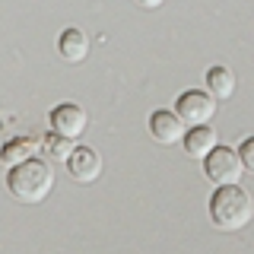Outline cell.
Segmentation results:
<instances>
[{
	"label": "cell",
	"mask_w": 254,
	"mask_h": 254,
	"mask_svg": "<svg viewBox=\"0 0 254 254\" xmlns=\"http://www.w3.org/2000/svg\"><path fill=\"white\" fill-rule=\"evenodd\" d=\"M238 153H242V162H245V172H251L254 175V137H248L238 146Z\"/></svg>",
	"instance_id": "cell-13"
},
{
	"label": "cell",
	"mask_w": 254,
	"mask_h": 254,
	"mask_svg": "<svg viewBox=\"0 0 254 254\" xmlns=\"http://www.w3.org/2000/svg\"><path fill=\"white\" fill-rule=\"evenodd\" d=\"M67 172L73 175L79 185H92L102 175V156L92 146H73V153L67 156Z\"/></svg>",
	"instance_id": "cell-7"
},
{
	"label": "cell",
	"mask_w": 254,
	"mask_h": 254,
	"mask_svg": "<svg viewBox=\"0 0 254 254\" xmlns=\"http://www.w3.org/2000/svg\"><path fill=\"white\" fill-rule=\"evenodd\" d=\"M137 3H140V6H146V10H156V6H162L165 0H137Z\"/></svg>",
	"instance_id": "cell-14"
},
{
	"label": "cell",
	"mask_w": 254,
	"mask_h": 254,
	"mask_svg": "<svg viewBox=\"0 0 254 254\" xmlns=\"http://www.w3.org/2000/svg\"><path fill=\"white\" fill-rule=\"evenodd\" d=\"M58 51H61V58L67 61V64H79V61H86V54H89V38H86L83 29H73V26H70V29L61 32Z\"/></svg>",
	"instance_id": "cell-8"
},
{
	"label": "cell",
	"mask_w": 254,
	"mask_h": 254,
	"mask_svg": "<svg viewBox=\"0 0 254 254\" xmlns=\"http://www.w3.org/2000/svg\"><path fill=\"white\" fill-rule=\"evenodd\" d=\"M42 153L48 159H54V162H67V156L73 153V140L64 137V133H58V130H51V133L42 137Z\"/></svg>",
	"instance_id": "cell-11"
},
{
	"label": "cell",
	"mask_w": 254,
	"mask_h": 254,
	"mask_svg": "<svg viewBox=\"0 0 254 254\" xmlns=\"http://www.w3.org/2000/svg\"><path fill=\"white\" fill-rule=\"evenodd\" d=\"M51 130L64 133V137L76 140L79 133L86 130V124H89V118H86V111L76 105V102H61L58 108H51Z\"/></svg>",
	"instance_id": "cell-6"
},
{
	"label": "cell",
	"mask_w": 254,
	"mask_h": 254,
	"mask_svg": "<svg viewBox=\"0 0 254 254\" xmlns=\"http://www.w3.org/2000/svg\"><path fill=\"white\" fill-rule=\"evenodd\" d=\"M6 188L16 200L22 203H42L54 188V172L48 165V159H22V162L10 165V175H6Z\"/></svg>",
	"instance_id": "cell-2"
},
{
	"label": "cell",
	"mask_w": 254,
	"mask_h": 254,
	"mask_svg": "<svg viewBox=\"0 0 254 254\" xmlns=\"http://www.w3.org/2000/svg\"><path fill=\"white\" fill-rule=\"evenodd\" d=\"M175 111H178V118L188 127H200V124L213 121V115H216V99H213L210 92H203V89H188V92L178 95Z\"/></svg>",
	"instance_id": "cell-4"
},
{
	"label": "cell",
	"mask_w": 254,
	"mask_h": 254,
	"mask_svg": "<svg viewBox=\"0 0 254 254\" xmlns=\"http://www.w3.org/2000/svg\"><path fill=\"white\" fill-rule=\"evenodd\" d=\"M149 137L162 146H175V143L185 140V121L178 118V111L159 108L149 115Z\"/></svg>",
	"instance_id": "cell-5"
},
{
	"label": "cell",
	"mask_w": 254,
	"mask_h": 254,
	"mask_svg": "<svg viewBox=\"0 0 254 254\" xmlns=\"http://www.w3.org/2000/svg\"><path fill=\"white\" fill-rule=\"evenodd\" d=\"M206 92H210L216 102L232 99V95H235V73L229 67H222V64L210 67V70H206Z\"/></svg>",
	"instance_id": "cell-9"
},
{
	"label": "cell",
	"mask_w": 254,
	"mask_h": 254,
	"mask_svg": "<svg viewBox=\"0 0 254 254\" xmlns=\"http://www.w3.org/2000/svg\"><path fill=\"white\" fill-rule=\"evenodd\" d=\"M181 143H185V153L190 159H203L213 146H216V130L206 127V124L190 127V130H185V140H181Z\"/></svg>",
	"instance_id": "cell-10"
},
{
	"label": "cell",
	"mask_w": 254,
	"mask_h": 254,
	"mask_svg": "<svg viewBox=\"0 0 254 254\" xmlns=\"http://www.w3.org/2000/svg\"><path fill=\"white\" fill-rule=\"evenodd\" d=\"M203 175L213 181V185H238V178L245 175V162H242V153L232 146H216L203 156Z\"/></svg>",
	"instance_id": "cell-3"
},
{
	"label": "cell",
	"mask_w": 254,
	"mask_h": 254,
	"mask_svg": "<svg viewBox=\"0 0 254 254\" xmlns=\"http://www.w3.org/2000/svg\"><path fill=\"white\" fill-rule=\"evenodd\" d=\"M35 146H38V143L29 140V137L10 140V143H3V149H0V159H3L6 165H16V162H22V159H29L32 153H35Z\"/></svg>",
	"instance_id": "cell-12"
},
{
	"label": "cell",
	"mask_w": 254,
	"mask_h": 254,
	"mask_svg": "<svg viewBox=\"0 0 254 254\" xmlns=\"http://www.w3.org/2000/svg\"><path fill=\"white\" fill-rule=\"evenodd\" d=\"M210 219L222 232H238L254 219V200L242 185H216L210 197Z\"/></svg>",
	"instance_id": "cell-1"
}]
</instances>
